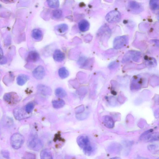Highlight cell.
<instances>
[{
  "instance_id": "obj_1",
  "label": "cell",
  "mask_w": 159,
  "mask_h": 159,
  "mask_svg": "<svg viewBox=\"0 0 159 159\" xmlns=\"http://www.w3.org/2000/svg\"><path fill=\"white\" fill-rule=\"evenodd\" d=\"M77 141L79 146L83 149L86 154L89 155L91 154L93 149L87 136L85 135L79 136L77 139Z\"/></svg>"
},
{
  "instance_id": "obj_2",
  "label": "cell",
  "mask_w": 159,
  "mask_h": 159,
  "mask_svg": "<svg viewBox=\"0 0 159 159\" xmlns=\"http://www.w3.org/2000/svg\"><path fill=\"white\" fill-rule=\"evenodd\" d=\"M27 146L30 149L36 151L40 150L43 147L41 140L35 135L30 137L27 142Z\"/></svg>"
},
{
  "instance_id": "obj_3",
  "label": "cell",
  "mask_w": 159,
  "mask_h": 159,
  "mask_svg": "<svg viewBox=\"0 0 159 159\" xmlns=\"http://www.w3.org/2000/svg\"><path fill=\"white\" fill-rule=\"evenodd\" d=\"M10 143L12 147L15 149L20 148L24 141V136L19 133H16L12 136L10 139Z\"/></svg>"
},
{
  "instance_id": "obj_4",
  "label": "cell",
  "mask_w": 159,
  "mask_h": 159,
  "mask_svg": "<svg viewBox=\"0 0 159 159\" xmlns=\"http://www.w3.org/2000/svg\"><path fill=\"white\" fill-rule=\"evenodd\" d=\"M153 130L151 129L143 133L141 136L140 140H144L147 142H152L158 141L159 134L158 133H152Z\"/></svg>"
},
{
  "instance_id": "obj_5",
  "label": "cell",
  "mask_w": 159,
  "mask_h": 159,
  "mask_svg": "<svg viewBox=\"0 0 159 159\" xmlns=\"http://www.w3.org/2000/svg\"><path fill=\"white\" fill-rule=\"evenodd\" d=\"M128 41V38L126 35L118 36L113 41V47L116 49H119L124 47Z\"/></svg>"
},
{
  "instance_id": "obj_6",
  "label": "cell",
  "mask_w": 159,
  "mask_h": 159,
  "mask_svg": "<svg viewBox=\"0 0 159 159\" xmlns=\"http://www.w3.org/2000/svg\"><path fill=\"white\" fill-rule=\"evenodd\" d=\"M3 98L6 102L10 104H17L19 100L17 94L14 92L6 93L4 95Z\"/></svg>"
},
{
  "instance_id": "obj_7",
  "label": "cell",
  "mask_w": 159,
  "mask_h": 159,
  "mask_svg": "<svg viewBox=\"0 0 159 159\" xmlns=\"http://www.w3.org/2000/svg\"><path fill=\"white\" fill-rule=\"evenodd\" d=\"M105 18L107 21L109 23L117 22L120 21L121 15L118 11L112 10L106 15Z\"/></svg>"
},
{
  "instance_id": "obj_8",
  "label": "cell",
  "mask_w": 159,
  "mask_h": 159,
  "mask_svg": "<svg viewBox=\"0 0 159 159\" xmlns=\"http://www.w3.org/2000/svg\"><path fill=\"white\" fill-rule=\"evenodd\" d=\"M45 74V71L44 67L39 66L35 69L33 72V77L38 80L42 79L44 77Z\"/></svg>"
},
{
  "instance_id": "obj_9",
  "label": "cell",
  "mask_w": 159,
  "mask_h": 159,
  "mask_svg": "<svg viewBox=\"0 0 159 159\" xmlns=\"http://www.w3.org/2000/svg\"><path fill=\"white\" fill-rule=\"evenodd\" d=\"M142 78L138 76L133 78L131 81V87L132 89H138L141 87L143 83Z\"/></svg>"
},
{
  "instance_id": "obj_10",
  "label": "cell",
  "mask_w": 159,
  "mask_h": 159,
  "mask_svg": "<svg viewBox=\"0 0 159 159\" xmlns=\"http://www.w3.org/2000/svg\"><path fill=\"white\" fill-rule=\"evenodd\" d=\"M14 116L16 119L21 120L25 118V113L24 110L20 108L15 109L13 111Z\"/></svg>"
},
{
  "instance_id": "obj_11",
  "label": "cell",
  "mask_w": 159,
  "mask_h": 159,
  "mask_svg": "<svg viewBox=\"0 0 159 159\" xmlns=\"http://www.w3.org/2000/svg\"><path fill=\"white\" fill-rule=\"evenodd\" d=\"M65 55L64 52L59 50H56L53 54V58L56 61L62 62L65 58Z\"/></svg>"
},
{
  "instance_id": "obj_12",
  "label": "cell",
  "mask_w": 159,
  "mask_h": 159,
  "mask_svg": "<svg viewBox=\"0 0 159 159\" xmlns=\"http://www.w3.org/2000/svg\"><path fill=\"white\" fill-rule=\"evenodd\" d=\"M39 58L40 56L38 53L34 51L30 52L27 57V60L30 62H36Z\"/></svg>"
},
{
  "instance_id": "obj_13",
  "label": "cell",
  "mask_w": 159,
  "mask_h": 159,
  "mask_svg": "<svg viewBox=\"0 0 159 159\" xmlns=\"http://www.w3.org/2000/svg\"><path fill=\"white\" fill-rule=\"evenodd\" d=\"M78 27L81 32H86L87 31L89 28V23L87 20H82L79 23Z\"/></svg>"
},
{
  "instance_id": "obj_14",
  "label": "cell",
  "mask_w": 159,
  "mask_h": 159,
  "mask_svg": "<svg viewBox=\"0 0 159 159\" xmlns=\"http://www.w3.org/2000/svg\"><path fill=\"white\" fill-rule=\"evenodd\" d=\"M103 122L105 126L109 128L114 127L115 123L112 118L109 116H105L103 118Z\"/></svg>"
},
{
  "instance_id": "obj_15",
  "label": "cell",
  "mask_w": 159,
  "mask_h": 159,
  "mask_svg": "<svg viewBox=\"0 0 159 159\" xmlns=\"http://www.w3.org/2000/svg\"><path fill=\"white\" fill-rule=\"evenodd\" d=\"M32 36L33 38L35 40L40 41L42 38L43 33L40 29H35L33 30Z\"/></svg>"
},
{
  "instance_id": "obj_16",
  "label": "cell",
  "mask_w": 159,
  "mask_h": 159,
  "mask_svg": "<svg viewBox=\"0 0 159 159\" xmlns=\"http://www.w3.org/2000/svg\"><path fill=\"white\" fill-rule=\"evenodd\" d=\"M29 79V77L26 75H20L17 79V84L20 86L24 85L28 81Z\"/></svg>"
},
{
  "instance_id": "obj_17",
  "label": "cell",
  "mask_w": 159,
  "mask_h": 159,
  "mask_svg": "<svg viewBox=\"0 0 159 159\" xmlns=\"http://www.w3.org/2000/svg\"><path fill=\"white\" fill-rule=\"evenodd\" d=\"M41 159H53L51 151L48 149L42 150L40 154Z\"/></svg>"
},
{
  "instance_id": "obj_18",
  "label": "cell",
  "mask_w": 159,
  "mask_h": 159,
  "mask_svg": "<svg viewBox=\"0 0 159 159\" xmlns=\"http://www.w3.org/2000/svg\"><path fill=\"white\" fill-rule=\"evenodd\" d=\"M129 59L131 58L135 62H138L141 58V54L140 52L132 51L128 53Z\"/></svg>"
},
{
  "instance_id": "obj_19",
  "label": "cell",
  "mask_w": 159,
  "mask_h": 159,
  "mask_svg": "<svg viewBox=\"0 0 159 159\" xmlns=\"http://www.w3.org/2000/svg\"><path fill=\"white\" fill-rule=\"evenodd\" d=\"M59 77L63 79L67 78L69 75V72L65 67L61 68L58 70Z\"/></svg>"
},
{
  "instance_id": "obj_20",
  "label": "cell",
  "mask_w": 159,
  "mask_h": 159,
  "mask_svg": "<svg viewBox=\"0 0 159 159\" xmlns=\"http://www.w3.org/2000/svg\"><path fill=\"white\" fill-rule=\"evenodd\" d=\"M65 104L64 101L62 100L54 101L52 102L53 106L55 109H60L63 107Z\"/></svg>"
},
{
  "instance_id": "obj_21",
  "label": "cell",
  "mask_w": 159,
  "mask_h": 159,
  "mask_svg": "<svg viewBox=\"0 0 159 159\" xmlns=\"http://www.w3.org/2000/svg\"><path fill=\"white\" fill-rule=\"evenodd\" d=\"M55 28L58 32L62 33L67 31L69 28V27L65 24H62L57 26Z\"/></svg>"
},
{
  "instance_id": "obj_22",
  "label": "cell",
  "mask_w": 159,
  "mask_h": 159,
  "mask_svg": "<svg viewBox=\"0 0 159 159\" xmlns=\"http://www.w3.org/2000/svg\"><path fill=\"white\" fill-rule=\"evenodd\" d=\"M56 96L59 98H64L66 96V92L65 91L63 88H58L55 91Z\"/></svg>"
},
{
  "instance_id": "obj_23",
  "label": "cell",
  "mask_w": 159,
  "mask_h": 159,
  "mask_svg": "<svg viewBox=\"0 0 159 159\" xmlns=\"http://www.w3.org/2000/svg\"><path fill=\"white\" fill-rule=\"evenodd\" d=\"M48 6L52 8H57L59 7V3L58 1H47Z\"/></svg>"
},
{
  "instance_id": "obj_24",
  "label": "cell",
  "mask_w": 159,
  "mask_h": 159,
  "mask_svg": "<svg viewBox=\"0 0 159 159\" xmlns=\"http://www.w3.org/2000/svg\"><path fill=\"white\" fill-rule=\"evenodd\" d=\"M150 6L151 10H156L159 8V1L156 0L151 1L149 3Z\"/></svg>"
},
{
  "instance_id": "obj_25",
  "label": "cell",
  "mask_w": 159,
  "mask_h": 159,
  "mask_svg": "<svg viewBox=\"0 0 159 159\" xmlns=\"http://www.w3.org/2000/svg\"><path fill=\"white\" fill-rule=\"evenodd\" d=\"M62 16V12L60 10H56L53 12V16L56 19H59L61 18Z\"/></svg>"
},
{
  "instance_id": "obj_26",
  "label": "cell",
  "mask_w": 159,
  "mask_h": 159,
  "mask_svg": "<svg viewBox=\"0 0 159 159\" xmlns=\"http://www.w3.org/2000/svg\"><path fill=\"white\" fill-rule=\"evenodd\" d=\"M7 62V59L4 55L2 49L1 47H0V64H4Z\"/></svg>"
},
{
  "instance_id": "obj_27",
  "label": "cell",
  "mask_w": 159,
  "mask_h": 159,
  "mask_svg": "<svg viewBox=\"0 0 159 159\" xmlns=\"http://www.w3.org/2000/svg\"><path fill=\"white\" fill-rule=\"evenodd\" d=\"M129 6L130 8L133 10L138 9L140 7V5L138 3L133 1L130 2L129 3Z\"/></svg>"
},
{
  "instance_id": "obj_28",
  "label": "cell",
  "mask_w": 159,
  "mask_h": 159,
  "mask_svg": "<svg viewBox=\"0 0 159 159\" xmlns=\"http://www.w3.org/2000/svg\"><path fill=\"white\" fill-rule=\"evenodd\" d=\"M146 64L149 66L154 67L156 65V60L153 58H150L147 59Z\"/></svg>"
},
{
  "instance_id": "obj_29",
  "label": "cell",
  "mask_w": 159,
  "mask_h": 159,
  "mask_svg": "<svg viewBox=\"0 0 159 159\" xmlns=\"http://www.w3.org/2000/svg\"><path fill=\"white\" fill-rule=\"evenodd\" d=\"M34 108V105L33 103H29L27 105L25 108V111L27 113H31Z\"/></svg>"
},
{
  "instance_id": "obj_30",
  "label": "cell",
  "mask_w": 159,
  "mask_h": 159,
  "mask_svg": "<svg viewBox=\"0 0 159 159\" xmlns=\"http://www.w3.org/2000/svg\"><path fill=\"white\" fill-rule=\"evenodd\" d=\"M2 156L5 158L9 159L10 157V154L9 151L6 150H3L1 152Z\"/></svg>"
},
{
  "instance_id": "obj_31",
  "label": "cell",
  "mask_w": 159,
  "mask_h": 159,
  "mask_svg": "<svg viewBox=\"0 0 159 159\" xmlns=\"http://www.w3.org/2000/svg\"><path fill=\"white\" fill-rule=\"evenodd\" d=\"M24 158L25 159H35V156L33 154L27 153L25 155Z\"/></svg>"
},
{
  "instance_id": "obj_32",
  "label": "cell",
  "mask_w": 159,
  "mask_h": 159,
  "mask_svg": "<svg viewBox=\"0 0 159 159\" xmlns=\"http://www.w3.org/2000/svg\"><path fill=\"white\" fill-rule=\"evenodd\" d=\"M158 147L155 145H151L148 146L149 150L151 151H154L156 150Z\"/></svg>"
},
{
  "instance_id": "obj_33",
  "label": "cell",
  "mask_w": 159,
  "mask_h": 159,
  "mask_svg": "<svg viewBox=\"0 0 159 159\" xmlns=\"http://www.w3.org/2000/svg\"><path fill=\"white\" fill-rule=\"evenodd\" d=\"M118 65V64L117 62H112L109 65V67L110 69H114Z\"/></svg>"
},
{
  "instance_id": "obj_34",
  "label": "cell",
  "mask_w": 159,
  "mask_h": 159,
  "mask_svg": "<svg viewBox=\"0 0 159 159\" xmlns=\"http://www.w3.org/2000/svg\"><path fill=\"white\" fill-rule=\"evenodd\" d=\"M110 159H121L120 157H116L111 158Z\"/></svg>"
}]
</instances>
